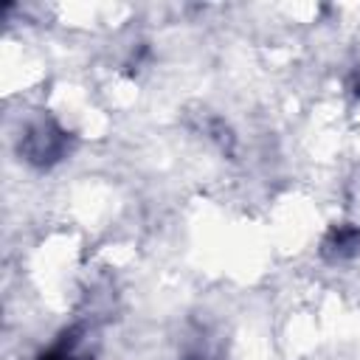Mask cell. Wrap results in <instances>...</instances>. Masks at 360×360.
<instances>
[{
	"label": "cell",
	"mask_w": 360,
	"mask_h": 360,
	"mask_svg": "<svg viewBox=\"0 0 360 360\" xmlns=\"http://www.w3.org/2000/svg\"><path fill=\"white\" fill-rule=\"evenodd\" d=\"M39 360H93L82 352V338H79V329H70L62 335V340L56 346H51Z\"/></svg>",
	"instance_id": "obj_3"
},
{
	"label": "cell",
	"mask_w": 360,
	"mask_h": 360,
	"mask_svg": "<svg viewBox=\"0 0 360 360\" xmlns=\"http://www.w3.org/2000/svg\"><path fill=\"white\" fill-rule=\"evenodd\" d=\"M357 250H360V231L357 228H349V225L335 228L326 236V242H323V253L326 256H352Z\"/></svg>",
	"instance_id": "obj_2"
},
{
	"label": "cell",
	"mask_w": 360,
	"mask_h": 360,
	"mask_svg": "<svg viewBox=\"0 0 360 360\" xmlns=\"http://www.w3.org/2000/svg\"><path fill=\"white\" fill-rule=\"evenodd\" d=\"M65 149H68V135L53 121H39L28 127L25 135L20 138V155L34 166H51L62 160Z\"/></svg>",
	"instance_id": "obj_1"
}]
</instances>
